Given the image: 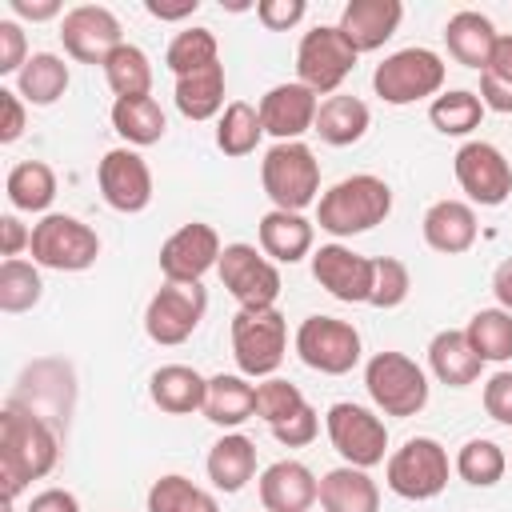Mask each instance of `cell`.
Here are the masks:
<instances>
[{
	"mask_svg": "<svg viewBox=\"0 0 512 512\" xmlns=\"http://www.w3.org/2000/svg\"><path fill=\"white\" fill-rule=\"evenodd\" d=\"M60 460V436L48 416L24 400H8L0 412V480L4 500H16L24 484L48 476Z\"/></svg>",
	"mask_w": 512,
	"mask_h": 512,
	"instance_id": "6da1fadb",
	"label": "cell"
},
{
	"mask_svg": "<svg viewBox=\"0 0 512 512\" xmlns=\"http://www.w3.org/2000/svg\"><path fill=\"white\" fill-rule=\"evenodd\" d=\"M388 212H392V188H388V180H380L372 172L344 176L316 200V224L336 240L360 236V232L384 224Z\"/></svg>",
	"mask_w": 512,
	"mask_h": 512,
	"instance_id": "7a4b0ae2",
	"label": "cell"
},
{
	"mask_svg": "<svg viewBox=\"0 0 512 512\" xmlns=\"http://www.w3.org/2000/svg\"><path fill=\"white\" fill-rule=\"evenodd\" d=\"M260 184L272 208L304 212L320 196V160L304 140L272 144L260 160Z\"/></svg>",
	"mask_w": 512,
	"mask_h": 512,
	"instance_id": "3957f363",
	"label": "cell"
},
{
	"mask_svg": "<svg viewBox=\"0 0 512 512\" xmlns=\"http://www.w3.org/2000/svg\"><path fill=\"white\" fill-rule=\"evenodd\" d=\"M288 352V320L276 308H240L232 316V356L240 376L268 380L284 364Z\"/></svg>",
	"mask_w": 512,
	"mask_h": 512,
	"instance_id": "277c9868",
	"label": "cell"
},
{
	"mask_svg": "<svg viewBox=\"0 0 512 512\" xmlns=\"http://www.w3.org/2000/svg\"><path fill=\"white\" fill-rule=\"evenodd\" d=\"M444 76H448L444 60H440L432 48L412 44V48H400V52H392V56H384V60L376 64L372 88H376V96H380L384 104L404 108V104H416V100H424V96L436 100V96L444 92Z\"/></svg>",
	"mask_w": 512,
	"mask_h": 512,
	"instance_id": "5b68a950",
	"label": "cell"
},
{
	"mask_svg": "<svg viewBox=\"0 0 512 512\" xmlns=\"http://www.w3.org/2000/svg\"><path fill=\"white\" fill-rule=\"evenodd\" d=\"M364 388L384 416H416L428 404V372L404 352H376L364 364Z\"/></svg>",
	"mask_w": 512,
	"mask_h": 512,
	"instance_id": "8992f818",
	"label": "cell"
},
{
	"mask_svg": "<svg viewBox=\"0 0 512 512\" xmlns=\"http://www.w3.org/2000/svg\"><path fill=\"white\" fill-rule=\"evenodd\" d=\"M32 264L52 272H84L100 256V236L80 216L48 212L40 224H32Z\"/></svg>",
	"mask_w": 512,
	"mask_h": 512,
	"instance_id": "52a82bcc",
	"label": "cell"
},
{
	"mask_svg": "<svg viewBox=\"0 0 512 512\" xmlns=\"http://www.w3.org/2000/svg\"><path fill=\"white\" fill-rule=\"evenodd\" d=\"M448 472H452L448 452H444V444L432 440V436H412V440H404V444L388 456V464H384L388 488H392L396 496H404V500H432V496H440V492L448 488Z\"/></svg>",
	"mask_w": 512,
	"mask_h": 512,
	"instance_id": "ba28073f",
	"label": "cell"
},
{
	"mask_svg": "<svg viewBox=\"0 0 512 512\" xmlns=\"http://www.w3.org/2000/svg\"><path fill=\"white\" fill-rule=\"evenodd\" d=\"M356 60H360V52L348 44V36L336 24H316L312 32L300 36L296 76L316 96H336V88L348 80V72L356 68Z\"/></svg>",
	"mask_w": 512,
	"mask_h": 512,
	"instance_id": "9c48e42d",
	"label": "cell"
},
{
	"mask_svg": "<svg viewBox=\"0 0 512 512\" xmlns=\"http://www.w3.org/2000/svg\"><path fill=\"white\" fill-rule=\"evenodd\" d=\"M324 428H328L332 448L344 456V464H352V468L384 464V456H388V428H384V420L372 408L352 404V400H336L328 408V416H324Z\"/></svg>",
	"mask_w": 512,
	"mask_h": 512,
	"instance_id": "30bf717a",
	"label": "cell"
},
{
	"mask_svg": "<svg viewBox=\"0 0 512 512\" xmlns=\"http://www.w3.org/2000/svg\"><path fill=\"white\" fill-rule=\"evenodd\" d=\"M220 284L232 292V300L240 308H276L280 296V268L256 248V244H224L220 252Z\"/></svg>",
	"mask_w": 512,
	"mask_h": 512,
	"instance_id": "8fae6325",
	"label": "cell"
},
{
	"mask_svg": "<svg viewBox=\"0 0 512 512\" xmlns=\"http://www.w3.org/2000/svg\"><path fill=\"white\" fill-rule=\"evenodd\" d=\"M296 356L324 376H344L360 364V332L336 316H308L296 328Z\"/></svg>",
	"mask_w": 512,
	"mask_h": 512,
	"instance_id": "7c38bea8",
	"label": "cell"
},
{
	"mask_svg": "<svg viewBox=\"0 0 512 512\" xmlns=\"http://www.w3.org/2000/svg\"><path fill=\"white\" fill-rule=\"evenodd\" d=\"M208 312V292L204 284H168L148 300L144 308V332L152 344H164V348H176L184 344L200 320Z\"/></svg>",
	"mask_w": 512,
	"mask_h": 512,
	"instance_id": "4fadbf2b",
	"label": "cell"
},
{
	"mask_svg": "<svg viewBox=\"0 0 512 512\" xmlns=\"http://www.w3.org/2000/svg\"><path fill=\"white\" fill-rule=\"evenodd\" d=\"M452 172H456V184L464 188V196L480 208H500L512 196V164L488 140L460 144L452 156Z\"/></svg>",
	"mask_w": 512,
	"mask_h": 512,
	"instance_id": "5bb4252c",
	"label": "cell"
},
{
	"mask_svg": "<svg viewBox=\"0 0 512 512\" xmlns=\"http://www.w3.org/2000/svg\"><path fill=\"white\" fill-rule=\"evenodd\" d=\"M220 236L212 224L204 220H192V224H180L164 244H160V272L168 284H200L204 272H212L220 264Z\"/></svg>",
	"mask_w": 512,
	"mask_h": 512,
	"instance_id": "9a60e30c",
	"label": "cell"
},
{
	"mask_svg": "<svg viewBox=\"0 0 512 512\" xmlns=\"http://www.w3.org/2000/svg\"><path fill=\"white\" fill-rule=\"evenodd\" d=\"M60 40H64V52L80 64H100L124 44L120 36V20L112 8L104 4H76L60 16Z\"/></svg>",
	"mask_w": 512,
	"mask_h": 512,
	"instance_id": "2e32d148",
	"label": "cell"
},
{
	"mask_svg": "<svg viewBox=\"0 0 512 512\" xmlns=\"http://www.w3.org/2000/svg\"><path fill=\"white\" fill-rule=\"evenodd\" d=\"M96 184L100 196L112 212H144L152 204V168L136 148H112L104 152L100 168H96Z\"/></svg>",
	"mask_w": 512,
	"mask_h": 512,
	"instance_id": "e0dca14e",
	"label": "cell"
},
{
	"mask_svg": "<svg viewBox=\"0 0 512 512\" xmlns=\"http://www.w3.org/2000/svg\"><path fill=\"white\" fill-rule=\"evenodd\" d=\"M312 276L340 304H368L376 260L372 256H360V252H352L344 244H320L312 252Z\"/></svg>",
	"mask_w": 512,
	"mask_h": 512,
	"instance_id": "ac0fdd59",
	"label": "cell"
},
{
	"mask_svg": "<svg viewBox=\"0 0 512 512\" xmlns=\"http://www.w3.org/2000/svg\"><path fill=\"white\" fill-rule=\"evenodd\" d=\"M260 124L268 136H276V144L284 140H300L304 132L316 128V112H320V96L312 88H304L300 80L276 84L260 96Z\"/></svg>",
	"mask_w": 512,
	"mask_h": 512,
	"instance_id": "d6986e66",
	"label": "cell"
},
{
	"mask_svg": "<svg viewBox=\"0 0 512 512\" xmlns=\"http://www.w3.org/2000/svg\"><path fill=\"white\" fill-rule=\"evenodd\" d=\"M320 500V480L300 460H276L260 472V504L264 512H312Z\"/></svg>",
	"mask_w": 512,
	"mask_h": 512,
	"instance_id": "ffe728a7",
	"label": "cell"
},
{
	"mask_svg": "<svg viewBox=\"0 0 512 512\" xmlns=\"http://www.w3.org/2000/svg\"><path fill=\"white\" fill-rule=\"evenodd\" d=\"M400 20H404L400 0H348L336 28L348 36L356 52H376L396 36Z\"/></svg>",
	"mask_w": 512,
	"mask_h": 512,
	"instance_id": "44dd1931",
	"label": "cell"
},
{
	"mask_svg": "<svg viewBox=\"0 0 512 512\" xmlns=\"http://www.w3.org/2000/svg\"><path fill=\"white\" fill-rule=\"evenodd\" d=\"M260 252L272 260V264H296L304 256H312V240H316V228L304 212H284V208H272L260 216Z\"/></svg>",
	"mask_w": 512,
	"mask_h": 512,
	"instance_id": "7402d4cb",
	"label": "cell"
},
{
	"mask_svg": "<svg viewBox=\"0 0 512 512\" xmlns=\"http://www.w3.org/2000/svg\"><path fill=\"white\" fill-rule=\"evenodd\" d=\"M496 40H500L496 24H492L484 12H476V8H460V12H452L448 24H444L448 56H452L456 64H464V68H476V72L488 68Z\"/></svg>",
	"mask_w": 512,
	"mask_h": 512,
	"instance_id": "603a6c76",
	"label": "cell"
},
{
	"mask_svg": "<svg viewBox=\"0 0 512 512\" xmlns=\"http://www.w3.org/2000/svg\"><path fill=\"white\" fill-rule=\"evenodd\" d=\"M424 244L432 252H444V256H460L476 244L480 236V224H476V212L472 204L464 200H436L428 212H424Z\"/></svg>",
	"mask_w": 512,
	"mask_h": 512,
	"instance_id": "cb8c5ba5",
	"label": "cell"
},
{
	"mask_svg": "<svg viewBox=\"0 0 512 512\" xmlns=\"http://www.w3.org/2000/svg\"><path fill=\"white\" fill-rule=\"evenodd\" d=\"M428 368H432V376H436L440 384H448V388H468V384H476L484 360H480L476 348L468 344L464 328H444V332H436V336L428 340Z\"/></svg>",
	"mask_w": 512,
	"mask_h": 512,
	"instance_id": "d4e9b609",
	"label": "cell"
},
{
	"mask_svg": "<svg viewBox=\"0 0 512 512\" xmlns=\"http://www.w3.org/2000/svg\"><path fill=\"white\" fill-rule=\"evenodd\" d=\"M148 396L160 412L168 416H188V412H204V396H208V380L188 368V364H164L152 372L148 380Z\"/></svg>",
	"mask_w": 512,
	"mask_h": 512,
	"instance_id": "484cf974",
	"label": "cell"
},
{
	"mask_svg": "<svg viewBox=\"0 0 512 512\" xmlns=\"http://www.w3.org/2000/svg\"><path fill=\"white\" fill-rule=\"evenodd\" d=\"M204 468H208L212 488L224 492V496H232V492H240V488L256 476V444H252L244 432H224V436L208 448Z\"/></svg>",
	"mask_w": 512,
	"mask_h": 512,
	"instance_id": "4316f807",
	"label": "cell"
},
{
	"mask_svg": "<svg viewBox=\"0 0 512 512\" xmlns=\"http://www.w3.org/2000/svg\"><path fill=\"white\" fill-rule=\"evenodd\" d=\"M320 508L324 512H380V488L368 468L340 464L320 480Z\"/></svg>",
	"mask_w": 512,
	"mask_h": 512,
	"instance_id": "83f0119b",
	"label": "cell"
},
{
	"mask_svg": "<svg viewBox=\"0 0 512 512\" xmlns=\"http://www.w3.org/2000/svg\"><path fill=\"white\" fill-rule=\"evenodd\" d=\"M368 124H372L368 104H364L360 96L336 92V96H328V100L320 104L312 132H316L324 144H332V148H348V144H356V140L368 132Z\"/></svg>",
	"mask_w": 512,
	"mask_h": 512,
	"instance_id": "f1b7e54d",
	"label": "cell"
},
{
	"mask_svg": "<svg viewBox=\"0 0 512 512\" xmlns=\"http://www.w3.org/2000/svg\"><path fill=\"white\" fill-rule=\"evenodd\" d=\"M204 416L220 428H240L244 420L256 416V384H248V376H232V372L212 376L208 396H204Z\"/></svg>",
	"mask_w": 512,
	"mask_h": 512,
	"instance_id": "f546056e",
	"label": "cell"
},
{
	"mask_svg": "<svg viewBox=\"0 0 512 512\" xmlns=\"http://www.w3.org/2000/svg\"><path fill=\"white\" fill-rule=\"evenodd\" d=\"M68 84H72L68 64H64L56 52H32L28 64H24L20 76H16V92L24 96V104H36V108L56 104V100L68 92Z\"/></svg>",
	"mask_w": 512,
	"mask_h": 512,
	"instance_id": "4dcf8cb0",
	"label": "cell"
},
{
	"mask_svg": "<svg viewBox=\"0 0 512 512\" xmlns=\"http://www.w3.org/2000/svg\"><path fill=\"white\" fill-rule=\"evenodd\" d=\"M176 108L180 116L188 120H212L220 116L228 104H224V64H208L200 72H188L176 80Z\"/></svg>",
	"mask_w": 512,
	"mask_h": 512,
	"instance_id": "1f68e13d",
	"label": "cell"
},
{
	"mask_svg": "<svg viewBox=\"0 0 512 512\" xmlns=\"http://www.w3.org/2000/svg\"><path fill=\"white\" fill-rule=\"evenodd\" d=\"M4 192L16 212H44L56 200V172L44 160H20L8 168Z\"/></svg>",
	"mask_w": 512,
	"mask_h": 512,
	"instance_id": "d6a6232c",
	"label": "cell"
},
{
	"mask_svg": "<svg viewBox=\"0 0 512 512\" xmlns=\"http://www.w3.org/2000/svg\"><path fill=\"white\" fill-rule=\"evenodd\" d=\"M112 128L132 148H148V144H160L168 120H164V108L152 96H128V100L112 104Z\"/></svg>",
	"mask_w": 512,
	"mask_h": 512,
	"instance_id": "836d02e7",
	"label": "cell"
},
{
	"mask_svg": "<svg viewBox=\"0 0 512 512\" xmlns=\"http://www.w3.org/2000/svg\"><path fill=\"white\" fill-rule=\"evenodd\" d=\"M260 136H264L260 108L248 100H228V108L216 120V148L224 156H252Z\"/></svg>",
	"mask_w": 512,
	"mask_h": 512,
	"instance_id": "e575fe53",
	"label": "cell"
},
{
	"mask_svg": "<svg viewBox=\"0 0 512 512\" xmlns=\"http://www.w3.org/2000/svg\"><path fill=\"white\" fill-rule=\"evenodd\" d=\"M484 100L480 92H468V88H452V92H440L432 104H428V120L440 136H468L472 128H480L484 120Z\"/></svg>",
	"mask_w": 512,
	"mask_h": 512,
	"instance_id": "d590c367",
	"label": "cell"
},
{
	"mask_svg": "<svg viewBox=\"0 0 512 512\" xmlns=\"http://www.w3.org/2000/svg\"><path fill=\"white\" fill-rule=\"evenodd\" d=\"M104 80H108V88L116 92V100L148 96V92H152V60H148V52L124 40V44L104 60Z\"/></svg>",
	"mask_w": 512,
	"mask_h": 512,
	"instance_id": "8d00e7d4",
	"label": "cell"
},
{
	"mask_svg": "<svg viewBox=\"0 0 512 512\" xmlns=\"http://www.w3.org/2000/svg\"><path fill=\"white\" fill-rule=\"evenodd\" d=\"M452 468H456V476H460L464 484H472V488H492V484L504 480L508 456H504V448H500L496 440L476 436V440H464V444H460Z\"/></svg>",
	"mask_w": 512,
	"mask_h": 512,
	"instance_id": "74e56055",
	"label": "cell"
},
{
	"mask_svg": "<svg viewBox=\"0 0 512 512\" xmlns=\"http://www.w3.org/2000/svg\"><path fill=\"white\" fill-rule=\"evenodd\" d=\"M464 336H468V344L476 348V356L484 364L512 360V312H504V308H480L468 320Z\"/></svg>",
	"mask_w": 512,
	"mask_h": 512,
	"instance_id": "f35d334b",
	"label": "cell"
},
{
	"mask_svg": "<svg viewBox=\"0 0 512 512\" xmlns=\"http://www.w3.org/2000/svg\"><path fill=\"white\" fill-rule=\"evenodd\" d=\"M148 512H220V504H216L212 492H204L188 476L168 472V476L152 480V488H148Z\"/></svg>",
	"mask_w": 512,
	"mask_h": 512,
	"instance_id": "ab89813d",
	"label": "cell"
},
{
	"mask_svg": "<svg viewBox=\"0 0 512 512\" xmlns=\"http://www.w3.org/2000/svg\"><path fill=\"white\" fill-rule=\"evenodd\" d=\"M44 296V280H40V264L28 260H4L0 264V312L20 316L32 312Z\"/></svg>",
	"mask_w": 512,
	"mask_h": 512,
	"instance_id": "60d3db41",
	"label": "cell"
},
{
	"mask_svg": "<svg viewBox=\"0 0 512 512\" xmlns=\"http://www.w3.org/2000/svg\"><path fill=\"white\" fill-rule=\"evenodd\" d=\"M216 60H220V44H216L212 28H184V32L172 36V44L164 52V64L172 68L176 80L188 76V72H200Z\"/></svg>",
	"mask_w": 512,
	"mask_h": 512,
	"instance_id": "b9f144b4",
	"label": "cell"
},
{
	"mask_svg": "<svg viewBox=\"0 0 512 512\" xmlns=\"http://www.w3.org/2000/svg\"><path fill=\"white\" fill-rule=\"evenodd\" d=\"M480 100L492 112H512V32L496 40L488 68L480 72Z\"/></svg>",
	"mask_w": 512,
	"mask_h": 512,
	"instance_id": "7bdbcfd3",
	"label": "cell"
},
{
	"mask_svg": "<svg viewBox=\"0 0 512 512\" xmlns=\"http://www.w3.org/2000/svg\"><path fill=\"white\" fill-rule=\"evenodd\" d=\"M304 404H308V400H304V392H300L292 380L268 376V380H260V384H256V416H260L268 428L284 424V420H288V416H296Z\"/></svg>",
	"mask_w": 512,
	"mask_h": 512,
	"instance_id": "ee69618b",
	"label": "cell"
},
{
	"mask_svg": "<svg viewBox=\"0 0 512 512\" xmlns=\"http://www.w3.org/2000/svg\"><path fill=\"white\" fill-rule=\"evenodd\" d=\"M412 292V276H408V264L396 260V256H376V276H372V296L368 304L372 308H400Z\"/></svg>",
	"mask_w": 512,
	"mask_h": 512,
	"instance_id": "f6af8a7d",
	"label": "cell"
},
{
	"mask_svg": "<svg viewBox=\"0 0 512 512\" xmlns=\"http://www.w3.org/2000/svg\"><path fill=\"white\" fill-rule=\"evenodd\" d=\"M316 432H320V412H316L312 404H304L296 416H288L284 424L272 428V436H276L284 448H304V444L316 440Z\"/></svg>",
	"mask_w": 512,
	"mask_h": 512,
	"instance_id": "bcb514c9",
	"label": "cell"
},
{
	"mask_svg": "<svg viewBox=\"0 0 512 512\" xmlns=\"http://www.w3.org/2000/svg\"><path fill=\"white\" fill-rule=\"evenodd\" d=\"M28 64V40L16 20H0V76H20Z\"/></svg>",
	"mask_w": 512,
	"mask_h": 512,
	"instance_id": "7dc6e473",
	"label": "cell"
},
{
	"mask_svg": "<svg viewBox=\"0 0 512 512\" xmlns=\"http://www.w3.org/2000/svg\"><path fill=\"white\" fill-rule=\"evenodd\" d=\"M484 412L496 424L512 428V372L508 368H500V372L488 376V384H484Z\"/></svg>",
	"mask_w": 512,
	"mask_h": 512,
	"instance_id": "c3c4849f",
	"label": "cell"
},
{
	"mask_svg": "<svg viewBox=\"0 0 512 512\" xmlns=\"http://www.w3.org/2000/svg\"><path fill=\"white\" fill-rule=\"evenodd\" d=\"M308 4L304 0H260L256 4V20L268 28V32H288L304 20Z\"/></svg>",
	"mask_w": 512,
	"mask_h": 512,
	"instance_id": "681fc988",
	"label": "cell"
},
{
	"mask_svg": "<svg viewBox=\"0 0 512 512\" xmlns=\"http://www.w3.org/2000/svg\"><path fill=\"white\" fill-rule=\"evenodd\" d=\"M28 128V108L16 88H0V144H16Z\"/></svg>",
	"mask_w": 512,
	"mask_h": 512,
	"instance_id": "f907efd6",
	"label": "cell"
},
{
	"mask_svg": "<svg viewBox=\"0 0 512 512\" xmlns=\"http://www.w3.org/2000/svg\"><path fill=\"white\" fill-rule=\"evenodd\" d=\"M32 248V228L20 224V216H0V252L4 260H20V252Z\"/></svg>",
	"mask_w": 512,
	"mask_h": 512,
	"instance_id": "816d5d0a",
	"label": "cell"
},
{
	"mask_svg": "<svg viewBox=\"0 0 512 512\" xmlns=\"http://www.w3.org/2000/svg\"><path fill=\"white\" fill-rule=\"evenodd\" d=\"M24 512H80V500L68 492V488H44L28 500Z\"/></svg>",
	"mask_w": 512,
	"mask_h": 512,
	"instance_id": "f5cc1de1",
	"label": "cell"
},
{
	"mask_svg": "<svg viewBox=\"0 0 512 512\" xmlns=\"http://www.w3.org/2000/svg\"><path fill=\"white\" fill-rule=\"evenodd\" d=\"M12 4V12L20 16V20H32V24H40V20H56L64 8H60V0H8Z\"/></svg>",
	"mask_w": 512,
	"mask_h": 512,
	"instance_id": "db71d44e",
	"label": "cell"
},
{
	"mask_svg": "<svg viewBox=\"0 0 512 512\" xmlns=\"http://www.w3.org/2000/svg\"><path fill=\"white\" fill-rule=\"evenodd\" d=\"M144 8H148V16H156V20H188V16H196L200 0H176V4H164V0H144Z\"/></svg>",
	"mask_w": 512,
	"mask_h": 512,
	"instance_id": "11a10c76",
	"label": "cell"
},
{
	"mask_svg": "<svg viewBox=\"0 0 512 512\" xmlns=\"http://www.w3.org/2000/svg\"><path fill=\"white\" fill-rule=\"evenodd\" d=\"M492 296H496V308L512 312V256H504L492 272Z\"/></svg>",
	"mask_w": 512,
	"mask_h": 512,
	"instance_id": "9f6ffc18",
	"label": "cell"
}]
</instances>
